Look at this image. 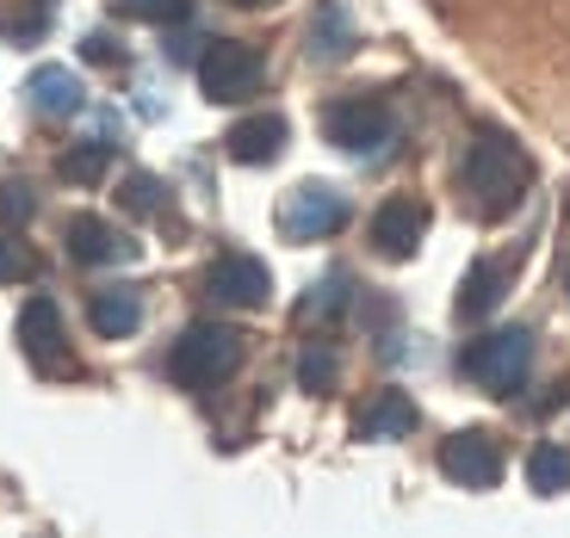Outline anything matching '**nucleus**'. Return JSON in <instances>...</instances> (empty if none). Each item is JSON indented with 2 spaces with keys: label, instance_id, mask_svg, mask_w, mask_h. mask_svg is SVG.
<instances>
[{
  "label": "nucleus",
  "instance_id": "obj_6",
  "mask_svg": "<svg viewBox=\"0 0 570 538\" xmlns=\"http://www.w3.org/2000/svg\"><path fill=\"white\" fill-rule=\"evenodd\" d=\"M19 347L26 359L43 371V378H75V353H69V335H62V316L50 298H31L19 310Z\"/></svg>",
  "mask_w": 570,
  "mask_h": 538
},
{
  "label": "nucleus",
  "instance_id": "obj_25",
  "mask_svg": "<svg viewBox=\"0 0 570 538\" xmlns=\"http://www.w3.org/2000/svg\"><path fill=\"white\" fill-rule=\"evenodd\" d=\"M118 13H130V19H186V0H118Z\"/></svg>",
  "mask_w": 570,
  "mask_h": 538
},
{
  "label": "nucleus",
  "instance_id": "obj_4",
  "mask_svg": "<svg viewBox=\"0 0 570 538\" xmlns=\"http://www.w3.org/2000/svg\"><path fill=\"white\" fill-rule=\"evenodd\" d=\"M323 137L342 149V156H379L391 137H397V118L385 100H335L323 112Z\"/></svg>",
  "mask_w": 570,
  "mask_h": 538
},
{
  "label": "nucleus",
  "instance_id": "obj_2",
  "mask_svg": "<svg viewBox=\"0 0 570 538\" xmlns=\"http://www.w3.org/2000/svg\"><path fill=\"white\" fill-rule=\"evenodd\" d=\"M236 359H243V340H236V328L193 322L180 340H174L168 371H174V383H180V390H217V383L236 371Z\"/></svg>",
  "mask_w": 570,
  "mask_h": 538
},
{
  "label": "nucleus",
  "instance_id": "obj_19",
  "mask_svg": "<svg viewBox=\"0 0 570 538\" xmlns=\"http://www.w3.org/2000/svg\"><path fill=\"white\" fill-rule=\"evenodd\" d=\"M528 482L540 489V496H558V489L570 482V452L564 446H540V452L528 458Z\"/></svg>",
  "mask_w": 570,
  "mask_h": 538
},
{
  "label": "nucleus",
  "instance_id": "obj_21",
  "mask_svg": "<svg viewBox=\"0 0 570 538\" xmlns=\"http://www.w3.org/2000/svg\"><path fill=\"white\" fill-rule=\"evenodd\" d=\"M118 199H125V211L149 217V211H161V180H156V173H130Z\"/></svg>",
  "mask_w": 570,
  "mask_h": 538
},
{
  "label": "nucleus",
  "instance_id": "obj_9",
  "mask_svg": "<svg viewBox=\"0 0 570 538\" xmlns=\"http://www.w3.org/2000/svg\"><path fill=\"white\" fill-rule=\"evenodd\" d=\"M205 291L217 303H236V310H261L273 291V272L261 267L255 255H217L212 272H205Z\"/></svg>",
  "mask_w": 570,
  "mask_h": 538
},
{
  "label": "nucleus",
  "instance_id": "obj_14",
  "mask_svg": "<svg viewBox=\"0 0 570 538\" xmlns=\"http://www.w3.org/2000/svg\"><path fill=\"white\" fill-rule=\"evenodd\" d=\"M502 291H509V267H502V260H478V267L459 279V316H465V322L490 316L502 303Z\"/></svg>",
  "mask_w": 570,
  "mask_h": 538
},
{
  "label": "nucleus",
  "instance_id": "obj_26",
  "mask_svg": "<svg viewBox=\"0 0 570 538\" xmlns=\"http://www.w3.org/2000/svg\"><path fill=\"white\" fill-rule=\"evenodd\" d=\"M87 50V62H118V50H112V38H100V31H94V38L81 43Z\"/></svg>",
  "mask_w": 570,
  "mask_h": 538
},
{
  "label": "nucleus",
  "instance_id": "obj_17",
  "mask_svg": "<svg viewBox=\"0 0 570 538\" xmlns=\"http://www.w3.org/2000/svg\"><path fill=\"white\" fill-rule=\"evenodd\" d=\"M410 427H415V402L403 397V390H379V397L360 409L354 434L360 439H397V434H410Z\"/></svg>",
  "mask_w": 570,
  "mask_h": 538
},
{
  "label": "nucleus",
  "instance_id": "obj_15",
  "mask_svg": "<svg viewBox=\"0 0 570 538\" xmlns=\"http://www.w3.org/2000/svg\"><path fill=\"white\" fill-rule=\"evenodd\" d=\"M87 322H94V335H100V340H125V335H137V322H142V298L130 291V285H112V291L94 298Z\"/></svg>",
  "mask_w": 570,
  "mask_h": 538
},
{
  "label": "nucleus",
  "instance_id": "obj_12",
  "mask_svg": "<svg viewBox=\"0 0 570 538\" xmlns=\"http://www.w3.org/2000/svg\"><path fill=\"white\" fill-rule=\"evenodd\" d=\"M69 255L81 260V267H112V260L137 255V241H125L112 223H100V217H69Z\"/></svg>",
  "mask_w": 570,
  "mask_h": 538
},
{
  "label": "nucleus",
  "instance_id": "obj_5",
  "mask_svg": "<svg viewBox=\"0 0 570 538\" xmlns=\"http://www.w3.org/2000/svg\"><path fill=\"white\" fill-rule=\"evenodd\" d=\"M261 74L267 69H261V57L248 43L217 38L199 57V87H205V100H217V106H236V100H248V93H261Z\"/></svg>",
  "mask_w": 570,
  "mask_h": 538
},
{
  "label": "nucleus",
  "instance_id": "obj_13",
  "mask_svg": "<svg viewBox=\"0 0 570 538\" xmlns=\"http://www.w3.org/2000/svg\"><path fill=\"white\" fill-rule=\"evenodd\" d=\"M311 57L316 62H347L354 57V13L347 0H323L311 13Z\"/></svg>",
  "mask_w": 570,
  "mask_h": 538
},
{
  "label": "nucleus",
  "instance_id": "obj_28",
  "mask_svg": "<svg viewBox=\"0 0 570 538\" xmlns=\"http://www.w3.org/2000/svg\"><path fill=\"white\" fill-rule=\"evenodd\" d=\"M564 291H570V267H564Z\"/></svg>",
  "mask_w": 570,
  "mask_h": 538
},
{
  "label": "nucleus",
  "instance_id": "obj_7",
  "mask_svg": "<svg viewBox=\"0 0 570 538\" xmlns=\"http://www.w3.org/2000/svg\"><path fill=\"white\" fill-rule=\"evenodd\" d=\"M279 229L292 241H328L335 229H347V199L335 192V186H323V180H304L298 192L285 199Z\"/></svg>",
  "mask_w": 570,
  "mask_h": 538
},
{
  "label": "nucleus",
  "instance_id": "obj_23",
  "mask_svg": "<svg viewBox=\"0 0 570 538\" xmlns=\"http://www.w3.org/2000/svg\"><path fill=\"white\" fill-rule=\"evenodd\" d=\"M38 211V199H31V186H0V223H26V217Z\"/></svg>",
  "mask_w": 570,
  "mask_h": 538
},
{
  "label": "nucleus",
  "instance_id": "obj_16",
  "mask_svg": "<svg viewBox=\"0 0 570 538\" xmlns=\"http://www.w3.org/2000/svg\"><path fill=\"white\" fill-rule=\"evenodd\" d=\"M26 93H31V112H43V118H75L81 112V81H75L69 69H57V62L31 74Z\"/></svg>",
  "mask_w": 570,
  "mask_h": 538
},
{
  "label": "nucleus",
  "instance_id": "obj_8",
  "mask_svg": "<svg viewBox=\"0 0 570 538\" xmlns=\"http://www.w3.org/2000/svg\"><path fill=\"white\" fill-rule=\"evenodd\" d=\"M441 470L459 489H497L502 482V446L490 434H478V427H465V434H453L441 446Z\"/></svg>",
  "mask_w": 570,
  "mask_h": 538
},
{
  "label": "nucleus",
  "instance_id": "obj_20",
  "mask_svg": "<svg viewBox=\"0 0 570 538\" xmlns=\"http://www.w3.org/2000/svg\"><path fill=\"white\" fill-rule=\"evenodd\" d=\"M335 378H342V366H335V353H328V347H304L298 353V383L304 390H335Z\"/></svg>",
  "mask_w": 570,
  "mask_h": 538
},
{
  "label": "nucleus",
  "instance_id": "obj_27",
  "mask_svg": "<svg viewBox=\"0 0 570 538\" xmlns=\"http://www.w3.org/2000/svg\"><path fill=\"white\" fill-rule=\"evenodd\" d=\"M236 7H267V0H236Z\"/></svg>",
  "mask_w": 570,
  "mask_h": 538
},
{
  "label": "nucleus",
  "instance_id": "obj_3",
  "mask_svg": "<svg viewBox=\"0 0 570 538\" xmlns=\"http://www.w3.org/2000/svg\"><path fill=\"white\" fill-rule=\"evenodd\" d=\"M528 366H533L528 328H497V335L471 340L465 353H459V371H465L478 390H490V397H514V390L528 383Z\"/></svg>",
  "mask_w": 570,
  "mask_h": 538
},
{
  "label": "nucleus",
  "instance_id": "obj_1",
  "mask_svg": "<svg viewBox=\"0 0 570 538\" xmlns=\"http://www.w3.org/2000/svg\"><path fill=\"white\" fill-rule=\"evenodd\" d=\"M465 192H471V205L484 217H509L514 205H521V192H528V180H533V161L514 149L502 130H484V137L465 149Z\"/></svg>",
  "mask_w": 570,
  "mask_h": 538
},
{
  "label": "nucleus",
  "instance_id": "obj_22",
  "mask_svg": "<svg viewBox=\"0 0 570 538\" xmlns=\"http://www.w3.org/2000/svg\"><path fill=\"white\" fill-rule=\"evenodd\" d=\"M347 298H354L347 279H323V285H316V298L304 303V316H335V310H347Z\"/></svg>",
  "mask_w": 570,
  "mask_h": 538
},
{
  "label": "nucleus",
  "instance_id": "obj_11",
  "mask_svg": "<svg viewBox=\"0 0 570 538\" xmlns=\"http://www.w3.org/2000/svg\"><path fill=\"white\" fill-rule=\"evenodd\" d=\"M229 161H243V168H267L273 156L285 149V118L279 112H255V118H243V124L229 130Z\"/></svg>",
  "mask_w": 570,
  "mask_h": 538
},
{
  "label": "nucleus",
  "instance_id": "obj_18",
  "mask_svg": "<svg viewBox=\"0 0 570 538\" xmlns=\"http://www.w3.org/2000/svg\"><path fill=\"white\" fill-rule=\"evenodd\" d=\"M106 168H112V142H75L69 156L57 161V173L69 186H100Z\"/></svg>",
  "mask_w": 570,
  "mask_h": 538
},
{
  "label": "nucleus",
  "instance_id": "obj_24",
  "mask_svg": "<svg viewBox=\"0 0 570 538\" xmlns=\"http://www.w3.org/2000/svg\"><path fill=\"white\" fill-rule=\"evenodd\" d=\"M38 272V260L19 248V241H0V285H19V279H31Z\"/></svg>",
  "mask_w": 570,
  "mask_h": 538
},
{
  "label": "nucleus",
  "instance_id": "obj_10",
  "mask_svg": "<svg viewBox=\"0 0 570 538\" xmlns=\"http://www.w3.org/2000/svg\"><path fill=\"white\" fill-rule=\"evenodd\" d=\"M422 236H428V205L422 199H391L372 217V241H379V255H391V260H410L415 248H422Z\"/></svg>",
  "mask_w": 570,
  "mask_h": 538
}]
</instances>
